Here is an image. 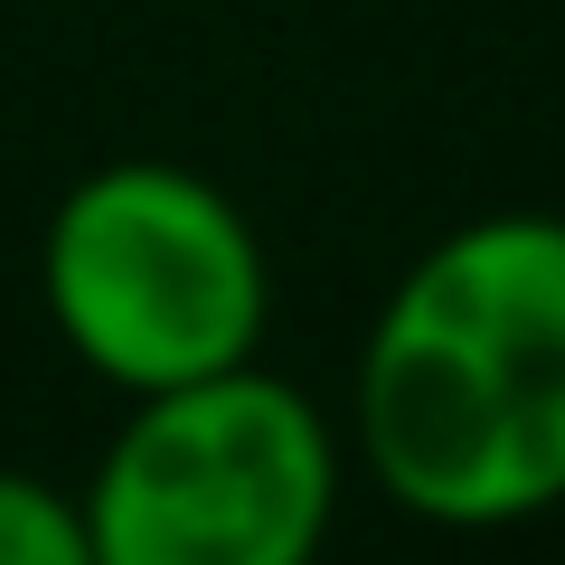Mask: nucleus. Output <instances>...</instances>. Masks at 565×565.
Masks as SVG:
<instances>
[{
	"mask_svg": "<svg viewBox=\"0 0 565 565\" xmlns=\"http://www.w3.org/2000/svg\"><path fill=\"white\" fill-rule=\"evenodd\" d=\"M349 452L386 509L452 537L565 509V217L500 207L434 236L359 340Z\"/></svg>",
	"mask_w": 565,
	"mask_h": 565,
	"instance_id": "1",
	"label": "nucleus"
},
{
	"mask_svg": "<svg viewBox=\"0 0 565 565\" xmlns=\"http://www.w3.org/2000/svg\"><path fill=\"white\" fill-rule=\"evenodd\" d=\"M39 302L114 396L264 359L274 255L255 217L189 161H104L47 207Z\"/></svg>",
	"mask_w": 565,
	"mask_h": 565,
	"instance_id": "2",
	"label": "nucleus"
},
{
	"mask_svg": "<svg viewBox=\"0 0 565 565\" xmlns=\"http://www.w3.org/2000/svg\"><path fill=\"white\" fill-rule=\"evenodd\" d=\"M85 527L95 565H302L340 519V424L264 359L122 396Z\"/></svg>",
	"mask_w": 565,
	"mask_h": 565,
	"instance_id": "3",
	"label": "nucleus"
},
{
	"mask_svg": "<svg viewBox=\"0 0 565 565\" xmlns=\"http://www.w3.org/2000/svg\"><path fill=\"white\" fill-rule=\"evenodd\" d=\"M0 565H95L85 490L0 462Z\"/></svg>",
	"mask_w": 565,
	"mask_h": 565,
	"instance_id": "4",
	"label": "nucleus"
}]
</instances>
